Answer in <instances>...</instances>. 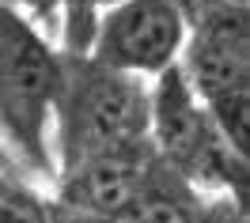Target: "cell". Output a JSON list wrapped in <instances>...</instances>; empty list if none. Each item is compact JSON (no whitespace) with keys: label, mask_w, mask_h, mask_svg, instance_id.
I'll list each match as a JSON object with an SVG mask.
<instances>
[{"label":"cell","mask_w":250,"mask_h":223,"mask_svg":"<svg viewBox=\"0 0 250 223\" xmlns=\"http://www.w3.org/2000/svg\"><path fill=\"white\" fill-rule=\"evenodd\" d=\"M148 91L152 83L133 72H118L91 53L61 49L49 113V125L57 129L53 167L68 170L99 151L148 140Z\"/></svg>","instance_id":"cell-1"},{"label":"cell","mask_w":250,"mask_h":223,"mask_svg":"<svg viewBox=\"0 0 250 223\" xmlns=\"http://www.w3.org/2000/svg\"><path fill=\"white\" fill-rule=\"evenodd\" d=\"M186 31V0H118L99 12L87 53L118 72L156 80L178 64Z\"/></svg>","instance_id":"cell-3"},{"label":"cell","mask_w":250,"mask_h":223,"mask_svg":"<svg viewBox=\"0 0 250 223\" xmlns=\"http://www.w3.org/2000/svg\"><path fill=\"white\" fill-rule=\"evenodd\" d=\"M197 201L201 197L189 189L171 167L156 163V170L148 178V186L137 193V201H129L106 223H189Z\"/></svg>","instance_id":"cell-6"},{"label":"cell","mask_w":250,"mask_h":223,"mask_svg":"<svg viewBox=\"0 0 250 223\" xmlns=\"http://www.w3.org/2000/svg\"><path fill=\"white\" fill-rule=\"evenodd\" d=\"M4 4H12L16 12H34V16H46V12H53V4H61V0H4Z\"/></svg>","instance_id":"cell-11"},{"label":"cell","mask_w":250,"mask_h":223,"mask_svg":"<svg viewBox=\"0 0 250 223\" xmlns=\"http://www.w3.org/2000/svg\"><path fill=\"white\" fill-rule=\"evenodd\" d=\"M0 223H57L53 204L38 197L31 186L0 170Z\"/></svg>","instance_id":"cell-7"},{"label":"cell","mask_w":250,"mask_h":223,"mask_svg":"<svg viewBox=\"0 0 250 223\" xmlns=\"http://www.w3.org/2000/svg\"><path fill=\"white\" fill-rule=\"evenodd\" d=\"M118 0H61L64 8V49L68 53H87L95 38V19L103 8Z\"/></svg>","instance_id":"cell-8"},{"label":"cell","mask_w":250,"mask_h":223,"mask_svg":"<svg viewBox=\"0 0 250 223\" xmlns=\"http://www.w3.org/2000/svg\"><path fill=\"white\" fill-rule=\"evenodd\" d=\"M156 148L152 140L122 144L99 151L91 159L76 163L68 170H57V201L64 216H80V220L106 223L118 216L129 201H137V193L148 186V178L156 170Z\"/></svg>","instance_id":"cell-5"},{"label":"cell","mask_w":250,"mask_h":223,"mask_svg":"<svg viewBox=\"0 0 250 223\" xmlns=\"http://www.w3.org/2000/svg\"><path fill=\"white\" fill-rule=\"evenodd\" d=\"M189 12V8H186ZM178 72L201 106L228 95H250V23L247 16L189 12Z\"/></svg>","instance_id":"cell-4"},{"label":"cell","mask_w":250,"mask_h":223,"mask_svg":"<svg viewBox=\"0 0 250 223\" xmlns=\"http://www.w3.org/2000/svg\"><path fill=\"white\" fill-rule=\"evenodd\" d=\"M61 53L38 34L31 19L0 0V132L23 167L53 182L49 113L57 91Z\"/></svg>","instance_id":"cell-2"},{"label":"cell","mask_w":250,"mask_h":223,"mask_svg":"<svg viewBox=\"0 0 250 223\" xmlns=\"http://www.w3.org/2000/svg\"><path fill=\"white\" fill-rule=\"evenodd\" d=\"M189 223H247V208L239 197H201Z\"/></svg>","instance_id":"cell-9"},{"label":"cell","mask_w":250,"mask_h":223,"mask_svg":"<svg viewBox=\"0 0 250 223\" xmlns=\"http://www.w3.org/2000/svg\"><path fill=\"white\" fill-rule=\"evenodd\" d=\"M189 12H220V16H250V0H186Z\"/></svg>","instance_id":"cell-10"}]
</instances>
